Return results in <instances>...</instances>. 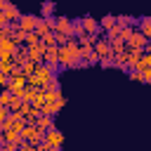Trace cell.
<instances>
[{"label":"cell","mask_w":151,"mask_h":151,"mask_svg":"<svg viewBox=\"0 0 151 151\" xmlns=\"http://www.w3.org/2000/svg\"><path fill=\"white\" fill-rule=\"evenodd\" d=\"M78 40L71 38L66 45L57 47V54H59V68H78L80 66V54H78Z\"/></svg>","instance_id":"6da1fadb"},{"label":"cell","mask_w":151,"mask_h":151,"mask_svg":"<svg viewBox=\"0 0 151 151\" xmlns=\"http://www.w3.org/2000/svg\"><path fill=\"white\" fill-rule=\"evenodd\" d=\"M54 73H57V71H54L52 66H47V64H38L35 73H31V76L26 78V85H28V87H35V90H40L45 83H50L52 78H57Z\"/></svg>","instance_id":"7a4b0ae2"},{"label":"cell","mask_w":151,"mask_h":151,"mask_svg":"<svg viewBox=\"0 0 151 151\" xmlns=\"http://www.w3.org/2000/svg\"><path fill=\"white\" fill-rule=\"evenodd\" d=\"M64 106H66V97L59 92V97H57L54 101H42V106H40V113H45V116H52V118H54V116H57V113H59Z\"/></svg>","instance_id":"3957f363"},{"label":"cell","mask_w":151,"mask_h":151,"mask_svg":"<svg viewBox=\"0 0 151 151\" xmlns=\"http://www.w3.org/2000/svg\"><path fill=\"white\" fill-rule=\"evenodd\" d=\"M45 142L50 144L52 151H61V146H64V132H59L57 125H54V127H50L45 132Z\"/></svg>","instance_id":"277c9868"},{"label":"cell","mask_w":151,"mask_h":151,"mask_svg":"<svg viewBox=\"0 0 151 151\" xmlns=\"http://www.w3.org/2000/svg\"><path fill=\"white\" fill-rule=\"evenodd\" d=\"M21 139H24V142H31V144H38V142H45V132L38 130L35 125H24Z\"/></svg>","instance_id":"5b68a950"},{"label":"cell","mask_w":151,"mask_h":151,"mask_svg":"<svg viewBox=\"0 0 151 151\" xmlns=\"http://www.w3.org/2000/svg\"><path fill=\"white\" fill-rule=\"evenodd\" d=\"M54 33L73 38V21L68 17H54Z\"/></svg>","instance_id":"8992f818"},{"label":"cell","mask_w":151,"mask_h":151,"mask_svg":"<svg viewBox=\"0 0 151 151\" xmlns=\"http://www.w3.org/2000/svg\"><path fill=\"white\" fill-rule=\"evenodd\" d=\"M0 17H2L7 24H14V21H19L21 12H19V7H17V5H12V2L7 0V2H5V7H2V12H0Z\"/></svg>","instance_id":"52a82bcc"},{"label":"cell","mask_w":151,"mask_h":151,"mask_svg":"<svg viewBox=\"0 0 151 151\" xmlns=\"http://www.w3.org/2000/svg\"><path fill=\"white\" fill-rule=\"evenodd\" d=\"M80 24H83V28H85V33H90V35H94V38H99L104 31H101V26H99V21L94 19V17H83L80 19Z\"/></svg>","instance_id":"ba28073f"},{"label":"cell","mask_w":151,"mask_h":151,"mask_svg":"<svg viewBox=\"0 0 151 151\" xmlns=\"http://www.w3.org/2000/svg\"><path fill=\"white\" fill-rule=\"evenodd\" d=\"M35 24H38V17H35V14H21L19 21H17V28L31 33V31H35Z\"/></svg>","instance_id":"9c48e42d"},{"label":"cell","mask_w":151,"mask_h":151,"mask_svg":"<svg viewBox=\"0 0 151 151\" xmlns=\"http://www.w3.org/2000/svg\"><path fill=\"white\" fill-rule=\"evenodd\" d=\"M26 52H28V59H31V61H35V64H42L47 47H45V45H42V40H40L38 45H33V47H26Z\"/></svg>","instance_id":"30bf717a"},{"label":"cell","mask_w":151,"mask_h":151,"mask_svg":"<svg viewBox=\"0 0 151 151\" xmlns=\"http://www.w3.org/2000/svg\"><path fill=\"white\" fill-rule=\"evenodd\" d=\"M52 31H54V17H50V19H42V17H38L35 33L42 38V35H47V33H52Z\"/></svg>","instance_id":"8fae6325"},{"label":"cell","mask_w":151,"mask_h":151,"mask_svg":"<svg viewBox=\"0 0 151 151\" xmlns=\"http://www.w3.org/2000/svg\"><path fill=\"white\" fill-rule=\"evenodd\" d=\"M151 40H146L144 38V33L139 31V28H134L132 31V35H130V40H127V47H139V50H146V45H149Z\"/></svg>","instance_id":"7c38bea8"},{"label":"cell","mask_w":151,"mask_h":151,"mask_svg":"<svg viewBox=\"0 0 151 151\" xmlns=\"http://www.w3.org/2000/svg\"><path fill=\"white\" fill-rule=\"evenodd\" d=\"M92 47H94V54H97V57H109V54H111V42H109L104 35H99Z\"/></svg>","instance_id":"4fadbf2b"},{"label":"cell","mask_w":151,"mask_h":151,"mask_svg":"<svg viewBox=\"0 0 151 151\" xmlns=\"http://www.w3.org/2000/svg\"><path fill=\"white\" fill-rule=\"evenodd\" d=\"M14 50H17V45H14L9 38H2V40H0V59H12Z\"/></svg>","instance_id":"5bb4252c"},{"label":"cell","mask_w":151,"mask_h":151,"mask_svg":"<svg viewBox=\"0 0 151 151\" xmlns=\"http://www.w3.org/2000/svg\"><path fill=\"white\" fill-rule=\"evenodd\" d=\"M42 64H47V66H52L54 71H59V54H57V47H47Z\"/></svg>","instance_id":"9a60e30c"},{"label":"cell","mask_w":151,"mask_h":151,"mask_svg":"<svg viewBox=\"0 0 151 151\" xmlns=\"http://www.w3.org/2000/svg\"><path fill=\"white\" fill-rule=\"evenodd\" d=\"M24 87H26V78H9V83H7V87L5 90H9L12 94H21L24 92Z\"/></svg>","instance_id":"2e32d148"},{"label":"cell","mask_w":151,"mask_h":151,"mask_svg":"<svg viewBox=\"0 0 151 151\" xmlns=\"http://www.w3.org/2000/svg\"><path fill=\"white\" fill-rule=\"evenodd\" d=\"M38 130H42V132H47L50 127H54V118L52 116H45V113H38V118H35V123H33Z\"/></svg>","instance_id":"e0dca14e"},{"label":"cell","mask_w":151,"mask_h":151,"mask_svg":"<svg viewBox=\"0 0 151 151\" xmlns=\"http://www.w3.org/2000/svg\"><path fill=\"white\" fill-rule=\"evenodd\" d=\"M38 92H40V90H35V87H28V85H26V87H24V92H21L19 97H21V101L33 104V101H35V97H38Z\"/></svg>","instance_id":"ac0fdd59"},{"label":"cell","mask_w":151,"mask_h":151,"mask_svg":"<svg viewBox=\"0 0 151 151\" xmlns=\"http://www.w3.org/2000/svg\"><path fill=\"white\" fill-rule=\"evenodd\" d=\"M137 28L144 33V38H146V40H151V17L139 19V21H137Z\"/></svg>","instance_id":"d6986e66"},{"label":"cell","mask_w":151,"mask_h":151,"mask_svg":"<svg viewBox=\"0 0 151 151\" xmlns=\"http://www.w3.org/2000/svg\"><path fill=\"white\" fill-rule=\"evenodd\" d=\"M2 137H5V142H9V144H21L24 139H21V132H17V130H7V132H2Z\"/></svg>","instance_id":"ffe728a7"},{"label":"cell","mask_w":151,"mask_h":151,"mask_svg":"<svg viewBox=\"0 0 151 151\" xmlns=\"http://www.w3.org/2000/svg\"><path fill=\"white\" fill-rule=\"evenodd\" d=\"M113 64H116V68L127 71V52H118V54H113Z\"/></svg>","instance_id":"44dd1931"},{"label":"cell","mask_w":151,"mask_h":151,"mask_svg":"<svg viewBox=\"0 0 151 151\" xmlns=\"http://www.w3.org/2000/svg\"><path fill=\"white\" fill-rule=\"evenodd\" d=\"M35 68H38V64H35V61H31V59H26V61H24V64L19 66V71H21V73H24L26 78H28L31 73H35Z\"/></svg>","instance_id":"7402d4cb"},{"label":"cell","mask_w":151,"mask_h":151,"mask_svg":"<svg viewBox=\"0 0 151 151\" xmlns=\"http://www.w3.org/2000/svg\"><path fill=\"white\" fill-rule=\"evenodd\" d=\"M17 68V64L12 61V59H0V73H5V76H12V71Z\"/></svg>","instance_id":"603a6c76"},{"label":"cell","mask_w":151,"mask_h":151,"mask_svg":"<svg viewBox=\"0 0 151 151\" xmlns=\"http://www.w3.org/2000/svg\"><path fill=\"white\" fill-rule=\"evenodd\" d=\"M111 42V54H118V52H125L127 50V45L120 40V38H113V40H109Z\"/></svg>","instance_id":"cb8c5ba5"},{"label":"cell","mask_w":151,"mask_h":151,"mask_svg":"<svg viewBox=\"0 0 151 151\" xmlns=\"http://www.w3.org/2000/svg\"><path fill=\"white\" fill-rule=\"evenodd\" d=\"M52 9H54V2H52V0H47V2H42V9H40V17H42V19H50V17H54V14H52Z\"/></svg>","instance_id":"d4e9b609"},{"label":"cell","mask_w":151,"mask_h":151,"mask_svg":"<svg viewBox=\"0 0 151 151\" xmlns=\"http://www.w3.org/2000/svg\"><path fill=\"white\" fill-rule=\"evenodd\" d=\"M0 33H2V38H9V40H12V35L17 33V21H14V24H5V26L0 28Z\"/></svg>","instance_id":"484cf974"},{"label":"cell","mask_w":151,"mask_h":151,"mask_svg":"<svg viewBox=\"0 0 151 151\" xmlns=\"http://www.w3.org/2000/svg\"><path fill=\"white\" fill-rule=\"evenodd\" d=\"M21 106H24V101H21V97H17V94H12V99H9V111L12 113H17V111H21Z\"/></svg>","instance_id":"4316f807"},{"label":"cell","mask_w":151,"mask_h":151,"mask_svg":"<svg viewBox=\"0 0 151 151\" xmlns=\"http://www.w3.org/2000/svg\"><path fill=\"white\" fill-rule=\"evenodd\" d=\"M99 26H101V31H109V28H113V26H116V17H113V14L104 17V19L99 21Z\"/></svg>","instance_id":"83f0119b"},{"label":"cell","mask_w":151,"mask_h":151,"mask_svg":"<svg viewBox=\"0 0 151 151\" xmlns=\"http://www.w3.org/2000/svg\"><path fill=\"white\" fill-rule=\"evenodd\" d=\"M26 35H28L26 31H21V28H17V33L12 35V42H14L17 47H19V45H24V42H26Z\"/></svg>","instance_id":"f1b7e54d"},{"label":"cell","mask_w":151,"mask_h":151,"mask_svg":"<svg viewBox=\"0 0 151 151\" xmlns=\"http://www.w3.org/2000/svg\"><path fill=\"white\" fill-rule=\"evenodd\" d=\"M40 40H42V38H40V35L35 33V31H31V33L26 35V42H24V45H26V47H33V45H38Z\"/></svg>","instance_id":"f546056e"},{"label":"cell","mask_w":151,"mask_h":151,"mask_svg":"<svg viewBox=\"0 0 151 151\" xmlns=\"http://www.w3.org/2000/svg\"><path fill=\"white\" fill-rule=\"evenodd\" d=\"M83 35H85V28H83L80 19H76V21H73V38L78 40V38H83Z\"/></svg>","instance_id":"4dcf8cb0"},{"label":"cell","mask_w":151,"mask_h":151,"mask_svg":"<svg viewBox=\"0 0 151 151\" xmlns=\"http://www.w3.org/2000/svg\"><path fill=\"white\" fill-rule=\"evenodd\" d=\"M54 90H59V80H57V78H52L50 83H45V85L40 87V92H54Z\"/></svg>","instance_id":"1f68e13d"},{"label":"cell","mask_w":151,"mask_h":151,"mask_svg":"<svg viewBox=\"0 0 151 151\" xmlns=\"http://www.w3.org/2000/svg\"><path fill=\"white\" fill-rule=\"evenodd\" d=\"M9 99H12V92L9 90H0V106H9Z\"/></svg>","instance_id":"d6a6232c"},{"label":"cell","mask_w":151,"mask_h":151,"mask_svg":"<svg viewBox=\"0 0 151 151\" xmlns=\"http://www.w3.org/2000/svg\"><path fill=\"white\" fill-rule=\"evenodd\" d=\"M99 66H104V68L116 66V64H113V54H109V57H99Z\"/></svg>","instance_id":"836d02e7"},{"label":"cell","mask_w":151,"mask_h":151,"mask_svg":"<svg viewBox=\"0 0 151 151\" xmlns=\"http://www.w3.org/2000/svg\"><path fill=\"white\" fill-rule=\"evenodd\" d=\"M19 151H35V144H31V142H21V144H19Z\"/></svg>","instance_id":"e575fe53"},{"label":"cell","mask_w":151,"mask_h":151,"mask_svg":"<svg viewBox=\"0 0 151 151\" xmlns=\"http://www.w3.org/2000/svg\"><path fill=\"white\" fill-rule=\"evenodd\" d=\"M139 73H142V80L151 85V68H144V71H139Z\"/></svg>","instance_id":"d590c367"},{"label":"cell","mask_w":151,"mask_h":151,"mask_svg":"<svg viewBox=\"0 0 151 151\" xmlns=\"http://www.w3.org/2000/svg\"><path fill=\"white\" fill-rule=\"evenodd\" d=\"M0 151H19V146H17V144H9V142H5V144L0 146Z\"/></svg>","instance_id":"8d00e7d4"},{"label":"cell","mask_w":151,"mask_h":151,"mask_svg":"<svg viewBox=\"0 0 151 151\" xmlns=\"http://www.w3.org/2000/svg\"><path fill=\"white\" fill-rule=\"evenodd\" d=\"M35 151H52V149H50L47 142H38V144H35Z\"/></svg>","instance_id":"74e56055"},{"label":"cell","mask_w":151,"mask_h":151,"mask_svg":"<svg viewBox=\"0 0 151 151\" xmlns=\"http://www.w3.org/2000/svg\"><path fill=\"white\" fill-rule=\"evenodd\" d=\"M7 83H9V76L0 73V90H5V87H7Z\"/></svg>","instance_id":"f35d334b"},{"label":"cell","mask_w":151,"mask_h":151,"mask_svg":"<svg viewBox=\"0 0 151 151\" xmlns=\"http://www.w3.org/2000/svg\"><path fill=\"white\" fill-rule=\"evenodd\" d=\"M127 76H130L132 80H142V73H139V71H127Z\"/></svg>","instance_id":"ab89813d"},{"label":"cell","mask_w":151,"mask_h":151,"mask_svg":"<svg viewBox=\"0 0 151 151\" xmlns=\"http://www.w3.org/2000/svg\"><path fill=\"white\" fill-rule=\"evenodd\" d=\"M5 2H7V0H0V12H2V7H5Z\"/></svg>","instance_id":"60d3db41"}]
</instances>
